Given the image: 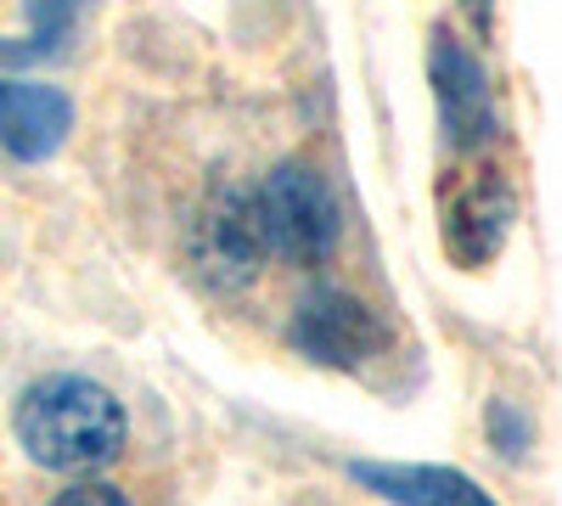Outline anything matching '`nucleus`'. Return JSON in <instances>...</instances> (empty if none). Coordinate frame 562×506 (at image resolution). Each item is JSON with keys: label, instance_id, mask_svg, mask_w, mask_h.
Wrapping results in <instances>:
<instances>
[{"label": "nucleus", "instance_id": "obj_1", "mask_svg": "<svg viewBox=\"0 0 562 506\" xmlns=\"http://www.w3.org/2000/svg\"><path fill=\"white\" fill-rule=\"evenodd\" d=\"M130 423L124 405L90 378L57 372L23 389L18 400V445L29 462L52 473H97L124 450Z\"/></svg>", "mask_w": 562, "mask_h": 506}, {"label": "nucleus", "instance_id": "obj_2", "mask_svg": "<svg viewBox=\"0 0 562 506\" xmlns=\"http://www.w3.org/2000/svg\"><path fill=\"white\" fill-rule=\"evenodd\" d=\"M186 254H192L198 276L220 293H243L270 243H265V220H259V192L237 187V180H220V187L203 192L198 214H192V232H186Z\"/></svg>", "mask_w": 562, "mask_h": 506}, {"label": "nucleus", "instance_id": "obj_3", "mask_svg": "<svg viewBox=\"0 0 562 506\" xmlns=\"http://www.w3.org/2000/svg\"><path fill=\"white\" fill-rule=\"evenodd\" d=\"M254 192H259V220H265L270 254L293 259L304 270L333 259V248H338V203H333L326 180L310 164H276Z\"/></svg>", "mask_w": 562, "mask_h": 506}, {"label": "nucleus", "instance_id": "obj_4", "mask_svg": "<svg viewBox=\"0 0 562 506\" xmlns=\"http://www.w3.org/2000/svg\"><path fill=\"white\" fill-rule=\"evenodd\" d=\"M293 344L299 355H310L315 366H333V372H355L371 355L383 349V327L360 299L338 293V288H321L299 304L293 315Z\"/></svg>", "mask_w": 562, "mask_h": 506}, {"label": "nucleus", "instance_id": "obj_5", "mask_svg": "<svg viewBox=\"0 0 562 506\" xmlns=\"http://www.w3.org/2000/svg\"><path fill=\"white\" fill-rule=\"evenodd\" d=\"M74 124V102L52 85H18L0 79V147L12 158H52Z\"/></svg>", "mask_w": 562, "mask_h": 506}, {"label": "nucleus", "instance_id": "obj_6", "mask_svg": "<svg viewBox=\"0 0 562 506\" xmlns=\"http://www.w3.org/2000/svg\"><path fill=\"white\" fill-rule=\"evenodd\" d=\"M434 90H439L450 147H479L490 135V85H484V68L445 29L434 34Z\"/></svg>", "mask_w": 562, "mask_h": 506}, {"label": "nucleus", "instance_id": "obj_7", "mask_svg": "<svg viewBox=\"0 0 562 506\" xmlns=\"http://www.w3.org/2000/svg\"><path fill=\"white\" fill-rule=\"evenodd\" d=\"M366 490H378L394 506H495L473 479L456 468H422V462H355L349 468Z\"/></svg>", "mask_w": 562, "mask_h": 506}, {"label": "nucleus", "instance_id": "obj_8", "mask_svg": "<svg viewBox=\"0 0 562 506\" xmlns=\"http://www.w3.org/2000/svg\"><path fill=\"white\" fill-rule=\"evenodd\" d=\"M79 7L85 0H29V18H34V45L29 52H57V40L68 34Z\"/></svg>", "mask_w": 562, "mask_h": 506}, {"label": "nucleus", "instance_id": "obj_9", "mask_svg": "<svg viewBox=\"0 0 562 506\" xmlns=\"http://www.w3.org/2000/svg\"><path fill=\"white\" fill-rule=\"evenodd\" d=\"M52 506H135L124 490H113V484H97V479H90V484H74V490H63Z\"/></svg>", "mask_w": 562, "mask_h": 506}]
</instances>
